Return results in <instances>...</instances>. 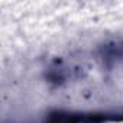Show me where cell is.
I'll return each mask as SVG.
<instances>
[{
  "label": "cell",
  "mask_w": 123,
  "mask_h": 123,
  "mask_svg": "<svg viewBox=\"0 0 123 123\" xmlns=\"http://www.w3.org/2000/svg\"><path fill=\"white\" fill-rule=\"evenodd\" d=\"M110 114L106 113H54L49 114L46 123H101L106 120H113Z\"/></svg>",
  "instance_id": "1"
}]
</instances>
